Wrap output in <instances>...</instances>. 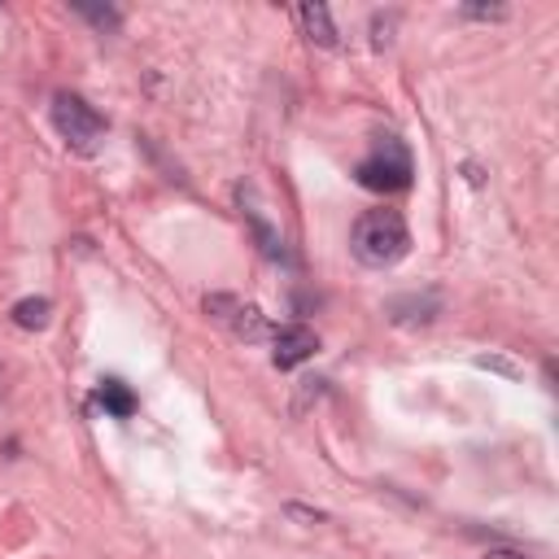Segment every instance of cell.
<instances>
[{"mask_svg": "<svg viewBox=\"0 0 559 559\" xmlns=\"http://www.w3.org/2000/svg\"><path fill=\"white\" fill-rule=\"evenodd\" d=\"M349 249H354V258L362 266L384 271V266H393V262H402L411 253V227H406V218L397 210H384V205L380 210H362L354 231H349Z\"/></svg>", "mask_w": 559, "mask_h": 559, "instance_id": "obj_1", "label": "cell"}, {"mask_svg": "<svg viewBox=\"0 0 559 559\" xmlns=\"http://www.w3.org/2000/svg\"><path fill=\"white\" fill-rule=\"evenodd\" d=\"M411 175H415L411 148L397 135H376L371 153L354 170V179L362 188H371V192H402V188H411Z\"/></svg>", "mask_w": 559, "mask_h": 559, "instance_id": "obj_2", "label": "cell"}, {"mask_svg": "<svg viewBox=\"0 0 559 559\" xmlns=\"http://www.w3.org/2000/svg\"><path fill=\"white\" fill-rule=\"evenodd\" d=\"M52 127L74 153H92L100 144V135H105V118L74 92H57L52 96Z\"/></svg>", "mask_w": 559, "mask_h": 559, "instance_id": "obj_3", "label": "cell"}, {"mask_svg": "<svg viewBox=\"0 0 559 559\" xmlns=\"http://www.w3.org/2000/svg\"><path fill=\"white\" fill-rule=\"evenodd\" d=\"M205 310L218 314L223 323H231V332L245 336V341H262V336H271V323L262 319V310L249 306V301H240V297H205Z\"/></svg>", "mask_w": 559, "mask_h": 559, "instance_id": "obj_4", "label": "cell"}, {"mask_svg": "<svg viewBox=\"0 0 559 559\" xmlns=\"http://www.w3.org/2000/svg\"><path fill=\"white\" fill-rule=\"evenodd\" d=\"M314 349H319V336H314V328H306V323H284V328L271 332V362H275L280 371L306 362Z\"/></svg>", "mask_w": 559, "mask_h": 559, "instance_id": "obj_5", "label": "cell"}, {"mask_svg": "<svg viewBox=\"0 0 559 559\" xmlns=\"http://www.w3.org/2000/svg\"><path fill=\"white\" fill-rule=\"evenodd\" d=\"M297 22H301V31L314 39V44H336V26H332V13L323 9V4H301L297 9Z\"/></svg>", "mask_w": 559, "mask_h": 559, "instance_id": "obj_6", "label": "cell"}, {"mask_svg": "<svg viewBox=\"0 0 559 559\" xmlns=\"http://www.w3.org/2000/svg\"><path fill=\"white\" fill-rule=\"evenodd\" d=\"M402 310H411L402 323H428V319L441 310V301H437V293H424V297H419V293H411V297H393V301H389V314H402Z\"/></svg>", "mask_w": 559, "mask_h": 559, "instance_id": "obj_7", "label": "cell"}, {"mask_svg": "<svg viewBox=\"0 0 559 559\" xmlns=\"http://www.w3.org/2000/svg\"><path fill=\"white\" fill-rule=\"evenodd\" d=\"M96 402H100L109 415H118V419H127V415L135 411V393H131L122 380H100V389H96Z\"/></svg>", "mask_w": 559, "mask_h": 559, "instance_id": "obj_8", "label": "cell"}, {"mask_svg": "<svg viewBox=\"0 0 559 559\" xmlns=\"http://www.w3.org/2000/svg\"><path fill=\"white\" fill-rule=\"evenodd\" d=\"M48 314H52V301H48V297H22V301L13 306V323L26 328V332L48 328Z\"/></svg>", "mask_w": 559, "mask_h": 559, "instance_id": "obj_9", "label": "cell"}, {"mask_svg": "<svg viewBox=\"0 0 559 559\" xmlns=\"http://www.w3.org/2000/svg\"><path fill=\"white\" fill-rule=\"evenodd\" d=\"M485 559H528V555L524 550H489Z\"/></svg>", "mask_w": 559, "mask_h": 559, "instance_id": "obj_10", "label": "cell"}]
</instances>
